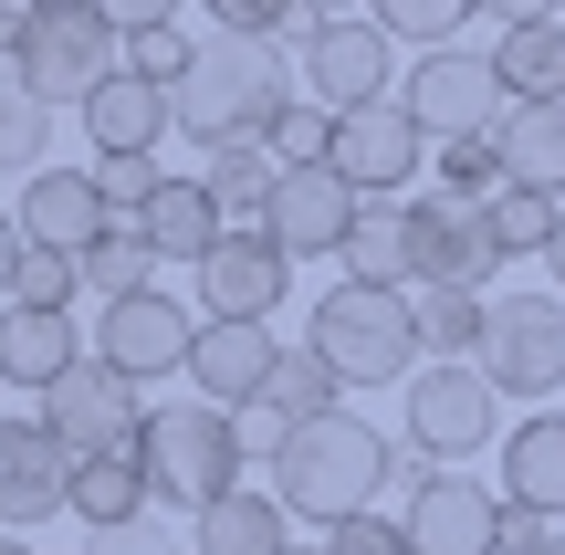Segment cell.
I'll list each match as a JSON object with an SVG mask.
<instances>
[{
	"label": "cell",
	"mask_w": 565,
	"mask_h": 555,
	"mask_svg": "<svg viewBox=\"0 0 565 555\" xmlns=\"http://www.w3.org/2000/svg\"><path fill=\"white\" fill-rule=\"evenodd\" d=\"M398 482V440H377L366 419H315V430H282V451H273V503L282 514H303V524H356V514H377V493Z\"/></svg>",
	"instance_id": "1"
},
{
	"label": "cell",
	"mask_w": 565,
	"mask_h": 555,
	"mask_svg": "<svg viewBox=\"0 0 565 555\" xmlns=\"http://www.w3.org/2000/svg\"><path fill=\"white\" fill-rule=\"evenodd\" d=\"M179 137H200V158H221V147H263L282 126V105H294V84H282V53L273 42H200V63H189L179 95Z\"/></svg>",
	"instance_id": "2"
},
{
	"label": "cell",
	"mask_w": 565,
	"mask_h": 555,
	"mask_svg": "<svg viewBox=\"0 0 565 555\" xmlns=\"http://www.w3.org/2000/svg\"><path fill=\"white\" fill-rule=\"evenodd\" d=\"M137 472H147V503H158V514L200 524L221 493H242V430H231V409H210V398H158V409L137 419Z\"/></svg>",
	"instance_id": "3"
},
{
	"label": "cell",
	"mask_w": 565,
	"mask_h": 555,
	"mask_svg": "<svg viewBox=\"0 0 565 555\" xmlns=\"http://www.w3.org/2000/svg\"><path fill=\"white\" fill-rule=\"evenodd\" d=\"M303 346L335 388H408L419 377V325H408V284H335L303 314Z\"/></svg>",
	"instance_id": "4"
},
{
	"label": "cell",
	"mask_w": 565,
	"mask_h": 555,
	"mask_svg": "<svg viewBox=\"0 0 565 555\" xmlns=\"http://www.w3.org/2000/svg\"><path fill=\"white\" fill-rule=\"evenodd\" d=\"M471 367L492 377V398L545 409L565 388V293H482V356Z\"/></svg>",
	"instance_id": "5"
},
{
	"label": "cell",
	"mask_w": 565,
	"mask_h": 555,
	"mask_svg": "<svg viewBox=\"0 0 565 555\" xmlns=\"http://www.w3.org/2000/svg\"><path fill=\"white\" fill-rule=\"evenodd\" d=\"M503 451V398L482 367H419L408 377V461L419 472H461V461Z\"/></svg>",
	"instance_id": "6"
},
{
	"label": "cell",
	"mask_w": 565,
	"mask_h": 555,
	"mask_svg": "<svg viewBox=\"0 0 565 555\" xmlns=\"http://www.w3.org/2000/svg\"><path fill=\"white\" fill-rule=\"evenodd\" d=\"M503 74H492V53H461V42H450V53H419L408 63V84H398V116L419 126L429 147H461V137H492V126H503Z\"/></svg>",
	"instance_id": "7"
},
{
	"label": "cell",
	"mask_w": 565,
	"mask_h": 555,
	"mask_svg": "<svg viewBox=\"0 0 565 555\" xmlns=\"http://www.w3.org/2000/svg\"><path fill=\"white\" fill-rule=\"evenodd\" d=\"M398 482H408V503H398L408 555H492V545H503V493H492V482L419 472L408 451H398Z\"/></svg>",
	"instance_id": "8"
},
{
	"label": "cell",
	"mask_w": 565,
	"mask_h": 555,
	"mask_svg": "<svg viewBox=\"0 0 565 555\" xmlns=\"http://www.w3.org/2000/svg\"><path fill=\"white\" fill-rule=\"evenodd\" d=\"M189 346H200V314L179 305V293H116V305H95V367H116L126 388H147V377H189Z\"/></svg>",
	"instance_id": "9"
},
{
	"label": "cell",
	"mask_w": 565,
	"mask_h": 555,
	"mask_svg": "<svg viewBox=\"0 0 565 555\" xmlns=\"http://www.w3.org/2000/svg\"><path fill=\"white\" fill-rule=\"evenodd\" d=\"M503 252H492V210L471 200H408V284L419 293H492Z\"/></svg>",
	"instance_id": "10"
},
{
	"label": "cell",
	"mask_w": 565,
	"mask_h": 555,
	"mask_svg": "<svg viewBox=\"0 0 565 555\" xmlns=\"http://www.w3.org/2000/svg\"><path fill=\"white\" fill-rule=\"evenodd\" d=\"M21 84H32L42 105H84L95 84H116L126 74V32L105 11H53V21H32V42H21Z\"/></svg>",
	"instance_id": "11"
},
{
	"label": "cell",
	"mask_w": 565,
	"mask_h": 555,
	"mask_svg": "<svg viewBox=\"0 0 565 555\" xmlns=\"http://www.w3.org/2000/svg\"><path fill=\"white\" fill-rule=\"evenodd\" d=\"M303 84H315V105L324 116H356V105H387V63H398V42L377 32V21H315L303 11Z\"/></svg>",
	"instance_id": "12"
},
{
	"label": "cell",
	"mask_w": 565,
	"mask_h": 555,
	"mask_svg": "<svg viewBox=\"0 0 565 555\" xmlns=\"http://www.w3.org/2000/svg\"><path fill=\"white\" fill-rule=\"evenodd\" d=\"M32 419H42V430H53L74 461H95V451H137V419H147V398L126 388L116 367H95V356H84L74 377H53V388L32 398Z\"/></svg>",
	"instance_id": "13"
},
{
	"label": "cell",
	"mask_w": 565,
	"mask_h": 555,
	"mask_svg": "<svg viewBox=\"0 0 565 555\" xmlns=\"http://www.w3.org/2000/svg\"><path fill=\"white\" fill-rule=\"evenodd\" d=\"M324 168H335L356 200H398V189L429 168V137L398 116V95H387V105H356V116H335V137H324Z\"/></svg>",
	"instance_id": "14"
},
{
	"label": "cell",
	"mask_w": 565,
	"mask_h": 555,
	"mask_svg": "<svg viewBox=\"0 0 565 555\" xmlns=\"http://www.w3.org/2000/svg\"><path fill=\"white\" fill-rule=\"evenodd\" d=\"M345 231H356V189L335 168H273V200H263V242L282 263H345Z\"/></svg>",
	"instance_id": "15"
},
{
	"label": "cell",
	"mask_w": 565,
	"mask_h": 555,
	"mask_svg": "<svg viewBox=\"0 0 565 555\" xmlns=\"http://www.w3.org/2000/svg\"><path fill=\"white\" fill-rule=\"evenodd\" d=\"M11 231H21V252H63V263H84V252L116 231V210H105L95 168H32L21 200H11Z\"/></svg>",
	"instance_id": "16"
},
{
	"label": "cell",
	"mask_w": 565,
	"mask_h": 555,
	"mask_svg": "<svg viewBox=\"0 0 565 555\" xmlns=\"http://www.w3.org/2000/svg\"><path fill=\"white\" fill-rule=\"evenodd\" d=\"M63 493H74V451H63L42 419H11V409H0V535L53 524Z\"/></svg>",
	"instance_id": "17"
},
{
	"label": "cell",
	"mask_w": 565,
	"mask_h": 555,
	"mask_svg": "<svg viewBox=\"0 0 565 555\" xmlns=\"http://www.w3.org/2000/svg\"><path fill=\"white\" fill-rule=\"evenodd\" d=\"M282 293H294V263H282L263 231H221V242H210V263H200L210 325H273Z\"/></svg>",
	"instance_id": "18"
},
{
	"label": "cell",
	"mask_w": 565,
	"mask_h": 555,
	"mask_svg": "<svg viewBox=\"0 0 565 555\" xmlns=\"http://www.w3.org/2000/svg\"><path fill=\"white\" fill-rule=\"evenodd\" d=\"M503 514H534V524H555L565 514V409H524L503 430Z\"/></svg>",
	"instance_id": "19"
},
{
	"label": "cell",
	"mask_w": 565,
	"mask_h": 555,
	"mask_svg": "<svg viewBox=\"0 0 565 555\" xmlns=\"http://www.w3.org/2000/svg\"><path fill=\"white\" fill-rule=\"evenodd\" d=\"M273 356H282L273 325H200V346H189V398H210V409L242 419L252 398H263Z\"/></svg>",
	"instance_id": "20"
},
{
	"label": "cell",
	"mask_w": 565,
	"mask_h": 555,
	"mask_svg": "<svg viewBox=\"0 0 565 555\" xmlns=\"http://www.w3.org/2000/svg\"><path fill=\"white\" fill-rule=\"evenodd\" d=\"M74 116H84V137H95V158H158V137H179V105H168L158 84H137V74L95 84Z\"/></svg>",
	"instance_id": "21"
},
{
	"label": "cell",
	"mask_w": 565,
	"mask_h": 555,
	"mask_svg": "<svg viewBox=\"0 0 565 555\" xmlns=\"http://www.w3.org/2000/svg\"><path fill=\"white\" fill-rule=\"evenodd\" d=\"M84 335H74V314H42V305H0V388H53V377H74L84 367Z\"/></svg>",
	"instance_id": "22"
},
{
	"label": "cell",
	"mask_w": 565,
	"mask_h": 555,
	"mask_svg": "<svg viewBox=\"0 0 565 555\" xmlns=\"http://www.w3.org/2000/svg\"><path fill=\"white\" fill-rule=\"evenodd\" d=\"M492 147H503V189L565 200V105H503Z\"/></svg>",
	"instance_id": "23"
},
{
	"label": "cell",
	"mask_w": 565,
	"mask_h": 555,
	"mask_svg": "<svg viewBox=\"0 0 565 555\" xmlns=\"http://www.w3.org/2000/svg\"><path fill=\"white\" fill-rule=\"evenodd\" d=\"M126 231H137L158 263H189V273H200V263H210V242H221V210H210V189H200V179H158V200H147Z\"/></svg>",
	"instance_id": "24"
},
{
	"label": "cell",
	"mask_w": 565,
	"mask_h": 555,
	"mask_svg": "<svg viewBox=\"0 0 565 555\" xmlns=\"http://www.w3.org/2000/svg\"><path fill=\"white\" fill-rule=\"evenodd\" d=\"M63 514L95 524V535H126V524H147L158 503H147L137 451H95V461H74V493H63Z\"/></svg>",
	"instance_id": "25"
},
{
	"label": "cell",
	"mask_w": 565,
	"mask_h": 555,
	"mask_svg": "<svg viewBox=\"0 0 565 555\" xmlns=\"http://www.w3.org/2000/svg\"><path fill=\"white\" fill-rule=\"evenodd\" d=\"M282 524H294V514H282L273 493H252V482H242V493H221L200 524H189V555H282V545H294Z\"/></svg>",
	"instance_id": "26"
},
{
	"label": "cell",
	"mask_w": 565,
	"mask_h": 555,
	"mask_svg": "<svg viewBox=\"0 0 565 555\" xmlns=\"http://www.w3.org/2000/svg\"><path fill=\"white\" fill-rule=\"evenodd\" d=\"M492 74L513 105H565V21H524L492 42Z\"/></svg>",
	"instance_id": "27"
},
{
	"label": "cell",
	"mask_w": 565,
	"mask_h": 555,
	"mask_svg": "<svg viewBox=\"0 0 565 555\" xmlns=\"http://www.w3.org/2000/svg\"><path fill=\"white\" fill-rule=\"evenodd\" d=\"M408 325H419V367H471L482 356V293H419L408 284Z\"/></svg>",
	"instance_id": "28"
},
{
	"label": "cell",
	"mask_w": 565,
	"mask_h": 555,
	"mask_svg": "<svg viewBox=\"0 0 565 555\" xmlns=\"http://www.w3.org/2000/svg\"><path fill=\"white\" fill-rule=\"evenodd\" d=\"M345 284H408V200H356Z\"/></svg>",
	"instance_id": "29"
},
{
	"label": "cell",
	"mask_w": 565,
	"mask_h": 555,
	"mask_svg": "<svg viewBox=\"0 0 565 555\" xmlns=\"http://www.w3.org/2000/svg\"><path fill=\"white\" fill-rule=\"evenodd\" d=\"M252 409H273L282 430H315V419H335V409H345V388H335V377L315 367V346H282V356H273V377H263V398H252Z\"/></svg>",
	"instance_id": "30"
},
{
	"label": "cell",
	"mask_w": 565,
	"mask_h": 555,
	"mask_svg": "<svg viewBox=\"0 0 565 555\" xmlns=\"http://www.w3.org/2000/svg\"><path fill=\"white\" fill-rule=\"evenodd\" d=\"M200 189H210V210H221V231H263L273 158L263 147H221V158H200Z\"/></svg>",
	"instance_id": "31"
},
{
	"label": "cell",
	"mask_w": 565,
	"mask_h": 555,
	"mask_svg": "<svg viewBox=\"0 0 565 555\" xmlns=\"http://www.w3.org/2000/svg\"><path fill=\"white\" fill-rule=\"evenodd\" d=\"M42 137H53V105L21 84V63H0V179H32Z\"/></svg>",
	"instance_id": "32"
},
{
	"label": "cell",
	"mask_w": 565,
	"mask_h": 555,
	"mask_svg": "<svg viewBox=\"0 0 565 555\" xmlns=\"http://www.w3.org/2000/svg\"><path fill=\"white\" fill-rule=\"evenodd\" d=\"M74 284L95 293V305H116V293H147V284H158V252H147L137 231L116 221V231H105V242H95V252L74 263Z\"/></svg>",
	"instance_id": "33"
},
{
	"label": "cell",
	"mask_w": 565,
	"mask_h": 555,
	"mask_svg": "<svg viewBox=\"0 0 565 555\" xmlns=\"http://www.w3.org/2000/svg\"><path fill=\"white\" fill-rule=\"evenodd\" d=\"M471 11H482V0H366V21H377L387 42H429V53H450Z\"/></svg>",
	"instance_id": "34"
},
{
	"label": "cell",
	"mask_w": 565,
	"mask_h": 555,
	"mask_svg": "<svg viewBox=\"0 0 565 555\" xmlns=\"http://www.w3.org/2000/svg\"><path fill=\"white\" fill-rule=\"evenodd\" d=\"M555 242V200H534V189H503V200H492V252H545Z\"/></svg>",
	"instance_id": "35"
},
{
	"label": "cell",
	"mask_w": 565,
	"mask_h": 555,
	"mask_svg": "<svg viewBox=\"0 0 565 555\" xmlns=\"http://www.w3.org/2000/svg\"><path fill=\"white\" fill-rule=\"evenodd\" d=\"M324 137H335V116L294 95V105H282V126L263 137V158H273V168H324Z\"/></svg>",
	"instance_id": "36"
},
{
	"label": "cell",
	"mask_w": 565,
	"mask_h": 555,
	"mask_svg": "<svg viewBox=\"0 0 565 555\" xmlns=\"http://www.w3.org/2000/svg\"><path fill=\"white\" fill-rule=\"evenodd\" d=\"M74 263H63V252H21L11 263V305H42V314H74Z\"/></svg>",
	"instance_id": "37"
},
{
	"label": "cell",
	"mask_w": 565,
	"mask_h": 555,
	"mask_svg": "<svg viewBox=\"0 0 565 555\" xmlns=\"http://www.w3.org/2000/svg\"><path fill=\"white\" fill-rule=\"evenodd\" d=\"M189 63H200V42H189V32H137V42H126V74L158 84V95H179Z\"/></svg>",
	"instance_id": "38"
},
{
	"label": "cell",
	"mask_w": 565,
	"mask_h": 555,
	"mask_svg": "<svg viewBox=\"0 0 565 555\" xmlns=\"http://www.w3.org/2000/svg\"><path fill=\"white\" fill-rule=\"evenodd\" d=\"M158 179H168L158 158H95V189H105V210H116V221H137V210L158 200Z\"/></svg>",
	"instance_id": "39"
},
{
	"label": "cell",
	"mask_w": 565,
	"mask_h": 555,
	"mask_svg": "<svg viewBox=\"0 0 565 555\" xmlns=\"http://www.w3.org/2000/svg\"><path fill=\"white\" fill-rule=\"evenodd\" d=\"M210 21H221L231 42H273L282 21H303V0H200Z\"/></svg>",
	"instance_id": "40"
},
{
	"label": "cell",
	"mask_w": 565,
	"mask_h": 555,
	"mask_svg": "<svg viewBox=\"0 0 565 555\" xmlns=\"http://www.w3.org/2000/svg\"><path fill=\"white\" fill-rule=\"evenodd\" d=\"M315 555H408V535H398V514H356V524H335Z\"/></svg>",
	"instance_id": "41"
},
{
	"label": "cell",
	"mask_w": 565,
	"mask_h": 555,
	"mask_svg": "<svg viewBox=\"0 0 565 555\" xmlns=\"http://www.w3.org/2000/svg\"><path fill=\"white\" fill-rule=\"evenodd\" d=\"M95 11L116 21L126 42H137V32H179V0H95Z\"/></svg>",
	"instance_id": "42"
},
{
	"label": "cell",
	"mask_w": 565,
	"mask_h": 555,
	"mask_svg": "<svg viewBox=\"0 0 565 555\" xmlns=\"http://www.w3.org/2000/svg\"><path fill=\"white\" fill-rule=\"evenodd\" d=\"M105 555H189V535L147 514V524H126V535H105Z\"/></svg>",
	"instance_id": "43"
},
{
	"label": "cell",
	"mask_w": 565,
	"mask_h": 555,
	"mask_svg": "<svg viewBox=\"0 0 565 555\" xmlns=\"http://www.w3.org/2000/svg\"><path fill=\"white\" fill-rule=\"evenodd\" d=\"M492 555H565V535L534 524V514H503V545H492Z\"/></svg>",
	"instance_id": "44"
},
{
	"label": "cell",
	"mask_w": 565,
	"mask_h": 555,
	"mask_svg": "<svg viewBox=\"0 0 565 555\" xmlns=\"http://www.w3.org/2000/svg\"><path fill=\"white\" fill-rule=\"evenodd\" d=\"M503 32H524V21H565V0H482Z\"/></svg>",
	"instance_id": "45"
},
{
	"label": "cell",
	"mask_w": 565,
	"mask_h": 555,
	"mask_svg": "<svg viewBox=\"0 0 565 555\" xmlns=\"http://www.w3.org/2000/svg\"><path fill=\"white\" fill-rule=\"evenodd\" d=\"M11 263H21V231H11V210H0V305H11Z\"/></svg>",
	"instance_id": "46"
},
{
	"label": "cell",
	"mask_w": 565,
	"mask_h": 555,
	"mask_svg": "<svg viewBox=\"0 0 565 555\" xmlns=\"http://www.w3.org/2000/svg\"><path fill=\"white\" fill-rule=\"evenodd\" d=\"M545 273H555V293H565V200H555V242H545Z\"/></svg>",
	"instance_id": "47"
},
{
	"label": "cell",
	"mask_w": 565,
	"mask_h": 555,
	"mask_svg": "<svg viewBox=\"0 0 565 555\" xmlns=\"http://www.w3.org/2000/svg\"><path fill=\"white\" fill-rule=\"evenodd\" d=\"M21 11H32V21H53V11H95V0H21Z\"/></svg>",
	"instance_id": "48"
},
{
	"label": "cell",
	"mask_w": 565,
	"mask_h": 555,
	"mask_svg": "<svg viewBox=\"0 0 565 555\" xmlns=\"http://www.w3.org/2000/svg\"><path fill=\"white\" fill-rule=\"evenodd\" d=\"M303 11H315V21H345V11H356V0H303Z\"/></svg>",
	"instance_id": "49"
},
{
	"label": "cell",
	"mask_w": 565,
	"mask_h": 555,
	"mask_svg": "<svg viewBox=\"0 0 565 555\" xmlns=\"http://www.w3.org/2000/svg\"><path fill=\"white\" fill-rule=\"evenodd\" d=\"M0 555H32V545H11V535H0Z\"/></svg>",
	"instance_id": "50"
},
{
	"label": "cell",
	"mask_w": 565,
	"mask_h": 555,
	"mask_svg": "<svg viewBox=\"0 0 565 555\" xmlns=\"http://www.w3.org/2000/svg\"><path fill=\"white\" fill-rule=\"evenodd\" d=\"M282 555H315V545H282Z\"/></svg>",
	"instance_id": "51"
}]
</instances>
